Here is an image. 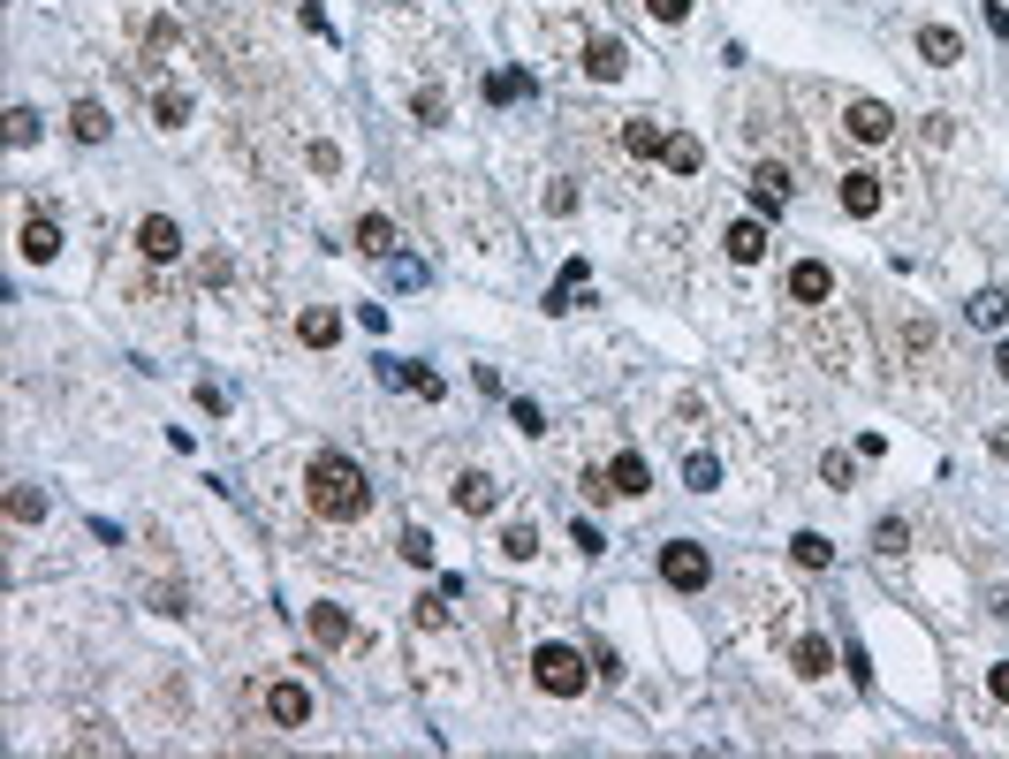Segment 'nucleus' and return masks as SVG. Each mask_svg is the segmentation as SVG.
Wrapping results in <instances>:
<instances>
[{
  "label": "nucleus",
  "instance_id": "f257e3e1",
  "mask_svg": "<svg viewBox=\"0 0 1009 759\" xmlns=\"http://www.w3.org/2000/svg\"><path fill=\"white\" fill-rule=\"evenodd\" d=\"M304 502H311V516H327V524H357L365 509H373V486H365V471L349 464V456H311V471H304Z\"/></svg>",
  "mask_w": 1009,
  "mask_h": 759
},
{
  "label": "nucleus",
  "instance_id": "f03ea898",
  "mask_svg": "<svg viewBox=\"0 0 1009 759\" xmlns=\"http://www.w3.org/2000/svg\"><path fill=\"white\" fill-rule=\"evenodd\" d=\"M532 683H540L547 699H577V691H585V653H577V645H540V653H532Z\"/></svg>",
  "mask_w": 1009,
  "mask_h": 759
},
{
  "label": "nucleus",
  "instance_id": "7ed1b4c3",
  "mask_svg": "<svg viewBox=\"0 0 1009 759\" xmlns=\"http://www.w3.org/2000/svg\"><path fill=\"white\" fill-rule=\"evenodd\" d=\"M661 578H669L675 592H706L714 562H706V548H699V540H669V548H661Z\"/></svg>",
  "mask_w": 1009,
  "mask_h": 759
},
{
  "label": "nucleus",
  "instance_id": "20e7f679",
  "mask_svg": "<svg viewBox=\"0 0 1009 759\" xmlns=\"http://www.w3.org/2000/svg\"><path fill=\"white\" fill-rule=\"evenodd\" d=\"M842 129H850L858 145H888V137H896V115H888L881 99H850V115H842Z\"/></svg>",
  "mask_w": 1009,
  "mask_h": 759
},
{
  "label": "nucleus",
  "instance_id": "39448f33",
  "mask_svg": "<svg viewBox=\"0 0 1009 759\" xmlns=\"http://www.w3.org/2000/svg\"><path fill=\"white\" fill-rule=\"evenodd\" d=\"M304 623H311V638H319V645H357V615H349V608H335V600H311V615H304Z\"/></svg>",
  "mask_w": 1009,
  "mask_h": 759
},
{
  "label": "nucleus",
  "instance_id": "423d86ee",
  "mask_svg": "<svg viewBox=\"0 0 1009 759\" xmlns=\"http://www.w3.org/2000/svg\"><path fill=\"white\" fill-rule=\"evenodd\" d=\"M266 714H274V729H304L311 721V691L304 683H266Z\"/></svg>",
  "mask_w": 1009,
  "mask_h": 759
},
{
  "label": "nucleus",
  "instance_id": "0eeeda50",
  "mask_svg": "<svg viewBox=\"0 0 1009 759\" xmlns=\"http://www.w3.org/2000/svg\"><path fill=\"white\" fill-rule=\"evenodd\" d=\"M881 175H865V168H850L842 175V213H850V220H873V213H881Z\"/></svg>",
  "mask_w": 1009,
  "mask_h": 759
},
{
  "label": "nucleus",
  "instance_id": "6e6552de",
  "mask_svg": "<svg viewBox=\"0 0 1009 759\" xmlns=\"http://www.w3.org/2000/svg\"><path fill=\"white\" fill-rule=\"evenodd\" d=\"M137 252H145V258H160V266H168V258L182 252V228H175L168 213H145V220H137Z\"/></svg>",
  "mask_w": 1009,
  "mask_h": 759
},
{
  "label": "nucleus",
  "instance_id": "1a4fd4ad",
  "mask_svg": "<svg viewBox=\"0 0 1009 759\" xmlns=\"http://www.w3.org/2000/svg\"><path fill=\"white\" fill-rule=\"evenodd\" d=\"M456 509H463V516L502 509V479H494V471H463V479H456Z\"/></svg>",
  "mask_w": 1009,
  "mask_h": 759
},
{
  "label": "nucleus",
  "instance_id": "9d476101",
  "mask_svg": "<svg viewBox=\"0 0 1009 759\" xmlns=\"http://www.w3.org/2000/svg\"><path fill=\"white\" fill-rule=\"evenodd\" d=\"M752 206L766 213V220H774V213L790 206V168H774V160H759V168H752Z\"/></svg>",
  "mask_w": 1009,
  "mask_h": 759
},
{
  "label": "nucleus",
  "instance_id": "9b49d317",
  "mask_svg": "<svg viewBox=\"0 0 1009 759\" xmlns=\"http://www.w3.org/2000/svg\"><path fill=\"white\" fill-rule=\"evenodd\" d=\"M790 296H798V304H828V296H835V274H828L820 258H798V266H790Z\"/></svg>",
  "mask_w": 1009,
  "mask_h": 759
},
{
  "label": "nucleus",
  "instance_id": "f8f14e48",
  "mask_svg": "<svg viewBox=\"0 0 1009 759\" xmlns=\"http://www.w3.org/2000/svg\"><path fill=\"white\" fill-rule=\"evenodd\" d=\"M379 379H387V387H410V395H425V403H441V373H425V365L379 357Z\"/></svg>",
  "mask_w": 1009,
  "mask_h": 759
},
{
  "label": "nucleus",
  "instance_id": "ddd939ff",
  "mask_svg": "<svg viewBox=\"0 0 1009 759\" xmlns=\"http://www.w3.org/2000/svg\"><path fill=\"white\" fill-rule=\"evenodd\" d=\"M623 69H631V53H623L615 39H585V77L592 85H615Z\"/></svg>",
  "mask_w": 1009,
  "mask_h": 759
},
{
  "label": "nucleus",
  "instance_id": "4468645a",
  "mask_svg": "<svg viewBox=\"0 0 1009 759\" xmlns=\"http://www.w3.org/2000/svg\"><path fill=\"white\" fill-rule=\"evenodd\" d=\"M623 145H631L637 160H669V129L653 122V115H631V122H623Z\"/></svg>",
  "mask_w": 1009,
  "mask_h": 759
},
{
  "label": "nucleus",
  "instance_id": "2eb2a0df",
  "mask_svg": "<svg viewBox=\"0 0 1009 759\" xmlns=\"http://www.w3.org/2000/svg\"><path fill=\"white\" fill-rule=\"evenodd\" d=\"M296 342H304V349H335V342H342V312H327V304H311V312L296 319Z\"/></svg>",
  "mask_w": 1009,
  "mask_h": 759
},
{
  "label": "nucleus",
  "instance_id": "dca6fc26",
  "mask_svg": "<svg viewBox=\"0 0 1009 759\" xmlns=\"http://www.w3.org/2000/svg\"><path fill=\"white\" fill-rule=\"evenodd\" d=\"M16 244H23V258H31V266H46V258L61 252V228H53V220H46V213H31V220H23V236H16Z\"/></svg>",
  "mask_w": 1009,
  "mask_h": 759
},
{
  "label": "nucleus",
  "instance_id": "f3484780",
  "mask_svg": "<svg viewBox=\"0 0 1009 759\" xmlns=\"http://www.w3.org/2000/svg\"><path fill=\"white\" fill-rule=\"evenodd\" d=\"M721 244H729V258H736V266H759V258H766V220H736Z\"/></svg>",
  "mask_w": 1009,
  "mask_h": 759
},
{
  "label": "nucleus",
  "instance_id": "a211bd4d",
  "mask_svg": "<svg viewBox=\"0 0 1009 759\" xmlns=\"http://www.w3.org/2000/svg\"><path fill=\"white\" fill-rule=\"evenodd\" d=\"M607 486H615V494H645V486H653V464H645L637 448H623V456L607 464Z\"/></svg>",
  "mask_w": 1009,
  "mask_h": 759
},
{
  "label": "nucleus",
  "instance_id": "6ab92c4d",
  "mask_svg": "<svg viewBox=\"0 0 1009 759\" xmlns=\"http://www.w3.org/2000/svg\"><path fill=\"white\" fill-rule=\"evenodd\" d=\"M919 53L933 61V69H949V61H965V39H957L949 23H926V31H919Z\"/></svg>",
  "mask_w": 1009,
  "mask_h": 759
},
{
  "label": "nucleus",
  "instance_id": "aec40b11",
  "mask_svg": "<svg viewBox=\"0 0 1009 759\" xmlns=\"http://www.w3.org/2000/svg\"><path fill=\"white\" fill-rule=\"evenodd\" d=\"M357 252H365V258L395 252V220H387V213H365V220H357Z\"/></svg>",
  "mask_w": 1009,
  "mask_h": 759
},
{
  "label": "nucleus",
  "instance_id": "412c9836",
  "mask_svg": "<svg viewBox=\"0 0 1009 759\" xmlns=\"http://www.w3.org/2000/svg\"><path fill=\"white\" fill-rule=\"evenodd\" d=\"M790 669H798V676H812V683H820V676L835 669V653H828V638H798V645H790Z\"/></svg>",
  "mask_w": 1009,
  "mask_h": 759
},
{
  "label": "nucleus",
  "instance_id": "4be33fe9",
  "mask_svg": "<svg viewBox=\"0 0 1009 759\" xmlns=\"http://www.w3.org/2000/svg\"><path fill=\"white\" fill-rule=\"evenodd\" d=\"M69 137H77V145H99V137H107V107H99V99H77V115H69Z\"/></svg>",
  "mask_w": 1009,
  "mask_h": 759
},
{
  "label": "nucleus",
  "instance_id": "5701e85b",
  "mask_svg": "<svg viewBox=\"0 0 1009 759\" xmlns=\"http://www.w3.org/2000/svg\"><path fill=\"white\" fill-rule=\"evenodd\" d=\"M182 115H190V91H182V85L152 91V122H160V129H182Z\"/></svg>",
  "mask_w": 1009,
  "mask_h": 759
},
{
  "label": "nucleus",
  "instance_id": "b1692460",
  "mask_svg": "<svg viewBox=\"0 0 1009 759\" xmlns=\"http://www.w3.org/2000/svg\"><path fill=\"white\" fill-rule=\"evenodd\" d=\"M410 615H418V631H448V592H441V585L418 592V600H410Z\"/></svg>",
  "mask_w": 1009,
  "mask_h": 759
},
{
  "label": "nucleus",
  "instance_id": "393cba45",
  "mask_svg": "<svg viewBox=\"0 0 1009 759\" xmlns=\"http://www.w3.org/2000/svg\"><path fill=\"white\" fill-rule=\"evenodd\" d=\"M965 312H971V327H1002V319H1009V296H1002V289H979Z\"/></svg>",
  "mask_w": 1009,
  "mask_h": 759
},
{
  "label": "nucleus",
  "instance_id": "a878e982",
  "mask_svg": "<svg viewBox=\"0 0 1009 759\" xmlns=\"http://www.w3.org/2000/svg\"><path fill=\"white\" fill-rule=\"evenodd\" d=\"M669 168L675 175H699V168H706V145H699V137H669Z\"/></svg>",
  "mask_w": 1009,
  "mask_h": 759
},
{
  "label": "nucleus",
  "instance_id": "bb28decb",
  "mask_svg": "<svg viewBox=\"0 0 1009 759\" xmlns=\"http://www.w3.org/2000/svg\"><path fill=\"white\" fill-rule=\"evenodd\" d=\"M8 516H16V524H39L46 494H39V486H8Z\"/></svg>",
  "mask_w": 1009,
  "mask_h": 759
},
{
  "label": "nucleus",
  "instance_id": "cd10ccee",
  "mask_svg": "<svg viewBox=\"0 0 1009 759\" xmlns=\"http://www.w3.org/2000/svg\"><path fill=\"white\" fill-rule=\"evenodd\" d=\"M502 554H508V562H532V554H540V532H532V516L502 532Z\"/></svg>",
  "mask_w": 1009,
  "mask_h": 759
},
{
  "label": "nucleus",
  "instance_id": "c85d7f7f",
  "mask_svg": "<svg viewBox=\"0 0 1009 759\" xmlns=\"http://www.w3.org/2000/svg\"><path fill=\"white\" fill-rule=\"evenodd\" d=\"M683 486H691V494H714V486H721V464H714V456H691V464H683Z\"/></svg>",
  "mask_w": 1009,
  "mask_h": 759
},
{
  "label": "nucleus",
  "instance_id": "c756f323",
  "mask_svg": "<svg viewBox=\"0 0 1009 759\" xmlns=\"http://www.w3.org/2000/svg\"><path fill=\"white\" fill-rule=\"evenodd\" d=\"M873 548H881V554H903V548H911V524H903V516H881V524H873Z\"/></svg>",
  "mask_w": 1009,
  "mask_h": 759
},
{
  "label": "nucleus",
  "instance_id": "7c9ffc66",
  "mask_svg": "<svg viewBox=\"0 0 1009 759\" xmlns=\"http://www.w3.org/2000/svg\"><path fill=\"white\" fill-rule=\"evenodd\" d=\"M790 554H798L804 570H828V554H835V548H828L820 532H798V540H790Z\"/></svg>",
  "mask_w": 1009,
  "mask_h": 759
},
{
  "label": "nucleus",
  "instance_id": "2f4dec72",
  "mask_svg": "<svg viewBox=\"0 0 1009 759\" xmlns=\"http://www.w3.org/2000/svg\"><path fill=\"white\" fill-rule=\"evenodd\" d=\"M516 91H532L524 77H516V69H494V77H486V99H494V107H508Z\"/></svg>",
  "mask_w": 1009,
  "mask_h": 759
},
{
  "label": "nucleus",
  "instance_id": "473e14b6",
  "mask_svg": "<svg viewBox=\"0 0 1009 759\" xmlns=\"http://www.w3.org/2000/svg\"><path fill=\"white\" fill-rule=\"evenodd\" d=\"M403 562H418V570H433V532H418V524H410V532H403Z\"/></svg>",
  "mask_w": 1009,
  "mask_h": 759
},
{
  "label": "nucleus",
  "instance_id": "72a5a7b5",
  "mask_svg": "<svg viewBox=\"0 0 1009 759\" xmlns=\"http://www.w3.org/2000/svg\"><path fill=\"white\" fill-rule=\"evenodd\" d=\"M39 137V115L31 107H8V145H31Z\"/></svg>",
  "mask_w": 1009,
  "mask_h": 759
},
{
  "label": "nucleus",
  "instance_id": "f704fd0d",
  "mask_svg": "<svg viewBox=\"0 0 1009 759\" xmlns=\"http://www.w3.org/2000/svg\"><path fill=\"white\" fill-rule=\"evenodd\" d=\"M570 540H577V554H600V548H607V540H600V524H592V516H577V524H570Z\"/></svg>",
  "mask_w": 1009,
  "mask_h": 759
},
{
  "label": "nucleus",
  "instance_id": "c9c22d12",
  "mask_svg": "<svg viewBox=\"0 0 1009 759\" xmlns=\"http://www.w3.org/2000/svg\"><path fill=\"white\" fill-rule=\"evenodd\" d=\"M850 471H858V456H820V479H828V486H850Z\"/></svg>",
  "mask_w": 1009,
  "mask_h": 759
},
{
  "label": "nucleus",
  "instance_id": "e433bc0d",
  "mask_svg": "<svg viewBox=\"0 0 1009 759\" xmlns=\"http://www.w3.org/2000/svg\"><path fill=\"white\" fill-rule=\"evenodd\" d=\"M508 418L524 425V433H547V418H540V403H524V395H516V403H508Z\"/></svg>",
  "mask_w": 1009,
  "mask_h": 759
},
{
  "label": "nucleus",
  "instance_id": "4c0bfd02",
  "mask_svg": "<svg viewBox=\"0 0 1009 759\" xmlns=\"http://www.w3.org/2000/svg\"><path fill=\"white\" fill-rule=\"evenodd\" d=\"M418 122H448V99L441 91H418Z\"/></svg>",
  "mask_w": 1009,
  "mask_h": 759
},
{
  "label": "nucleus",
  "instance_id": "58836bf2",
  "mask_svg": "<svg viewBox=\"0 0 1009 759\" xmlns=\"http://www.w3.org/2000/svg\"><path fill=\"white\" fill-rule=\"evenodd\" d=\"M645 8H653L661 23H683V16H691V0H645Z\"/></svg>",
  "mask_w": 1009,
  "mask_h": 759
},
{
  "label": "nucleus",
  "instance_id": "ea45409f",
  "mask_svg": "<svg viewBox=\"0 0 1009 759\" xmlns=\"http://www.w3.org/2000/svg\"><path fill=\"white\" fill-rule=\"evenodd\" d=\"M987 31H995V39H1009V8H1002V0H987Z\"/></svg>",
  "mask_w": 1009,
  "mask_h": 759
},
{
  "label": "nucleus",
  "instance_id": "a19ab883",
  "mask_svg": "<svg viewBox=\"0 0 1009 759\" xmlns=\"http://www.w3.org/2000/svg\"><path fill=\"white\" fill-rule=\"evenodd\" d=\"M987 691H995V699H1002V707H1009V661H1002V669H995V676H987Z\"/></svg>",
  "mask_w": 1009,
  "mask_h": 759
},
{
  "label": "nucleus",
  "instance_id": "79ce46f5",
  "mask_svg": "<svg viewBox=\"0 0 1009 759\" xmlns=\"http://www.w3.org/2000/svg\"><path fill=\"white\" fill-rule=\"evenodd\" d=\"M995 373H1002V379H1009V342H1002V349H995Z\"/></svg>",
  "mask_w": 1009,
  "mask_h": 759
}]
</instances>
